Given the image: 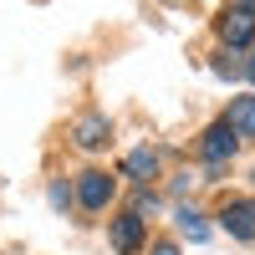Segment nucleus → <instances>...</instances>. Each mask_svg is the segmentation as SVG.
Returning <instances> with one entry per match:
<instances>
[{
	"label": "nucleus",
	"instance_id": "7ed1b4c3",
	"mask_svg": "<svg viewBox=\"0 0 255 255\" xmlns=\"http://www.w3.org/2000/svg\"><path fill=\"white\" fill-rule=\"evenodd\" d=\"M199 153H204V163H225L230 153H235V128H230V123H215V128L204 133Z\"/></svg>",
	"mask_w": 255,
	"mask_h": 255
},
{
	"label": "nucleus",
	"instance_id": "39448f33",
	"mask_svg": "<svg viewBox=\"0 0 255 255\" xmlns=\"http://www.w3.org/2000/svg\"><path fill=\"white\" fill-rule=\"evenodd\" d=\"M72 138H77V148H102V143L113 138V128H108V118H102V113H87V118H77Z\"/></svg>",
	"mask_w": 255,
	"mask_h": 255
},
{
	"label": "nucleus",
	"instance_id": "20e7f679",
	"mask_svg": "<svg viewBox=\"0 0 255 255\" xmlns=\"http://www.w3.org/2000/svg\"><path fill=\"white\" fill-rule=\"evenodd\" d=\"M225 230H230V235H235V240H255V204L250 199H235V204H225Z\"/></svg>",
	"mask_w": 255,
	"mask_h": 255
},
{
	"label": "nucleus",
	"instance_id": "423d86ee",
	"mask_svg": "<svg viewBox=\"0 0 255 255\" xmlns=\"http://www.w3.org/2000/svg\"><path fill=\"white\" fill-rule=\"evenodd\" d=\"M113 245H118L123 255H133V250L143 245V215H118V220H113Z\"/></svg>",
	"mask_w": 255,
	"mask_h": 255
},
{
	"label": "nucleus",
	"instance_id": "9b49d317",
	"mask_svg": "<svg viewBox=\"0 0 255 255\" xmlns=\"http://www.w3.org/2000/svg\"><path fill=\"white\" fill-rule=\"evenodd\" d=\"M245 77H250V82H255V51H250V61H245Z\"/></svg>",
	"mask_w": 255,
	"mask_h": 255
},
{
	"label": "nucleus",
	"instance_id": "1a4fd4ad",
	"mask_svg": "<svg viewBox=\"0 0 255 255\" xmlns=\"http://www.w3.org/2000/svg\"><path fill=\"white\" fill-rule=\"evenodd\" d=\"M179 230H184L189 240H204V235H209V225H204V220L194 215V209H184V215H179Z\"/></svg>",
	"mask_w": 255,
	"mask_h": 255
},
{
	"label": "nucleus",
	"instance_id": "f257e3e1",
	"mask_svg": "<svg viewBox=\"0 0 255 255\" xmlns=\"http://www.w3.org/2000/svg\"><path fill=\"white\" fill-rule=\"evenodd\" d=\"M220 36L230 41V46H250V41H255V10L235 5L230 15H220Z\"/></svg>",
	"mask_w": 255,
	"mask_h": 255
},
{
	"label": "nucleus",
	"instance_id": "9d476101",
	"mask_svg": "<svg viewBox=\"0 0 255 255\" xmlns=\"http://www.w3.org/2000/svg\"><path fill=\"white\" fill-rule=\"evenodd\" d=\"M153 255H179V245H153Z\"/></svg>",
	"mask_w": 255,
	"mask_h": 255
},
{
	"label": "nucleus",
	"instance_id": "0eeeda50",
	"mask_svg": "<svg viewBox=\"0 0 255 255\" xmlns=\"http://www.w3.org/2000/svg\"><path fill=\"white\" fill-rule=\"evenodd\" d=\"M225 123L235 128V138H255V97H235Z\"/></svg>",
	"mask_w": 255,
	"mask_h": 255
},
{
	"label": "nucleus",
	"instance_id": "f03ea898",
	"mask_svg": "<svg viewBox=\"0 0 255 255\" xmlns=\"http://www.w3.org/2000/svg\"><path fill=\"white\" fill-rule=\"evenodd\" d=\"M113 189H118V184H113L108 174H97V168H87V174L77 179V199L87 204V209H102V204L113 199Z\"/></svg>",
	"mask_w": 255,
	"mask_h": 255
},
{
	"label": "nucleus",
	"instance_id": "6e6552de",
	"mask_svg": "<svg viewBox=\"0 0 255 255\" xmlns=\"http://www.w3.org/2000/svg\"><path fill=\"white\" fill-rule=\"evenodd\" d=\"M153 168H158V153H148V148L128 153V174H133V179H153Z\"/></svg>",
	"mask_w": 255,
	"mask_h": 255
}]
</instances>
